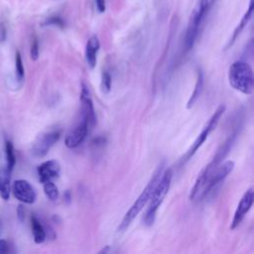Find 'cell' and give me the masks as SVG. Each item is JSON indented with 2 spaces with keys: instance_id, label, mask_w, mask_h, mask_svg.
<instances>
[{
  "instance_id": "obj_8",
  "label": "cell",
  "mask_w": 254,
  "mask_h": 254,
  "mask_svg": "<svg viewBox=\"0 0 254 254\" xmlns=\"http://www.w3.org/2000/svg\"><path fill=\"white\" fill-rule=\"evenodd\" d=\"M234 162L231 160H227L220 163L209 175L208 180L206 182L204 190H203V197H205L218 184H220L234 169Z\"/></svg>"
},
{
  "instance_id": "obj_12",
  "label": "cell",
  "mask_w": 254,
  "mask_h": 254,
  "mask_svg": "<svg viewBox=\"0 0 254 254\" xmlns=\"http://www.w3.org/2000/svg\"><path fill=\"white\" fill-rule=\"evenodd\" d=\"M80 101H81V112L82 117L85 118L90 126H93L96 123L95 110L92 103V99L90 96V92L87 86L82 82L81 83V91H80Z\"/></svg>"
},
{
  "instance_id": "obj_2",
  "label": "cell",
  "mask_w": 254,
  "mask_h": 254,
  "mask_svg": "<svg viewBox=\"0 0 254 254\" xmlns=\"http://www.w3.org/2000/svg\"><path fill=\"white\" fill-rule=\"evenodd\" d=\"M228 81L235 90L250 95L254 88V76L250 64L244 61L234 62L228 69Z\"/></svg>"
},
{
  "instance_id": "obj_15",
  "label": "cell",
  "mask_w": 254,
  "mask_h": 254,
  "mask_svg": "<svg viewBox=\"0 0 254 254\" xmlns=\"http://www.w3.org/2000/svg\"><path fill=\"white\" fill-rule=\"evenodd\" d=\"M253 8H254L253 0H250L249 7H248L247 11L245 12V14L243 15L242 19L240 20V22H239V24L237 25V27L234 29V32H233V34H232V36H231V38H230V40H229V42H228V44H227V46H226V49L230 48V47L234 44V42L236 41V39L239 37V35H240V34L242 33V31L244 30V28L247 26L248 22L250 21V19H251V17H252Z\"/></svg>"
},
{
  "instance_id": "obj_14",
  "label": "cell",
  "mask_w": 254,
  "mask_h": 254,
  "mask_svg": "<svg viewBox=\"0 0 254 254\" xmlns=\"http://www.w3.org/2000/svg\"><path fill=\"white\" fill-rule=\"evenodd\" d=\"M100 48L99 40L96 36H91L85 46V61L90 68L95 67L97 62V53Z\"/></svg>"
},
{
  "instance_id": "obj_28",
  "label": "cell",
  "mask_w": 254,
  "mask_h": 254,
  "mask_svg": "<svg viewBox=\"0 0 254 254\" xmlns=\"http://www.w3.org/2000/svg\"><path fill=\"white\" fill-rule=\"evenodd\" d=\"M9 251L8 242L4 239L0 240V253H7Z\"/></svg>"
},
{
  "instance_id": "obj_22",
  "label": "cell",
  "mask_w": 254,
  "mask_h": 254,
  "mask_svg": "<svg viewBox=\"0 0 254 254\" xmlns=\"http://www.w3.org/2000/svg\"><path fill=\"white\" fill-rule=\"evenodd\" d=\"M111 83H112V80H111L110 74L107 71H104L102 73V77H101V88H102V91L105 92V93H108L110 91V89H111Z\"/></svg>"
},
{
  "instance_id": "obj_3",
  "label": "cell",
  "mask_w": 254,
  "mask_h": 254,
  "mask_svg": "<svg viewBox=\"0 0 254 254\" xmlns=\"http://www.w3.org/2000/svg\"><path fill=\"white\" fill-rule=\"evenodd\" d=\"M163 167L164 164H160L158 169L156 170V172L154 173L152 179L150 180V182L148 183V185L145 187V189L142 190V192L139 194V196L137 197V199L134 201V203L131 205V207L128 209V211L125 213L122 221L120 222L117 231L118 232H123L125 231L129 225L131 224V222L133 221V219L139 214V212L143 209V207L148 203L151 194L162 175L163 172Z\"/></svg>"
},
{
  "instance_id": "obj_24",
  "label": "cell",
  "mask_w": 254,
  "mask_h": 254,
  "mask_svg": "<svg viewBox=\"0 0 254 254\" xmlns=\"http://www.w3.org/2000/svg\"><path fill=\"white\" fill-rule=\"evenodd\" d=\"M30 55H31V59L33 61H36L39 58V42L36 37L33 39V42L31 45V50H30Z\"/></svg>"
},
{
  "instance_id": "obj_4",
  "label": "cell",
  "mask_w": 254,
  "mask_h": 254,
  "mask_svg": "<svg viewBox=\"0 0 254 254\" xmlns=\"http://www.w3.org/2000/svg\"><path fill=\"white\" fill-rule=\"evenodd\" d=\"M172 179H173V172L171 169H168L164 173L162 172V175L148 201V208L144 216V222L146 225L150 226L154 223L157 211L170 190Z\"/></svg>"
},
{
  "instance_id": "obj_11",
  "label": "cell",
  "mask_w": 254,
  "mask_h": 254,
  "mask_svg": "<svg viewBox=\"0 0 254 254\" xmlns=\"http://www.w3.org/2000/svg\"><path fill=\"white\" fill-rule=\"evenodd\" d=\"M253 198H254L253 189L250 188L244 192L243 196L241 197V199L235 209V212H234L231 224H230V229H235L240 224V222L243 220L244 216L246 215V213L249 211V209L251 208V206L253 204Z\"/></svg>"
},
{
  "instance_id": "obj_1",
  "label": "cell",
  "mask_w": 254,
  "mask_h": 254,
  "mask_svg": "<svg viewBox=\"0 0 254 254\" xmlns=\"http://www.w3.org/2000/svg\"><path fill=\"white\" fill-rule=\"evenodd\" d=\"M237 135H238L237 130H235L233 133H231V135L218 148V150L216 151V153H215L214 157L211 159V161L199 172V174L194 182V185L191 188L190 192V200H200L203 198V190H204V188H205V185H206L209 175L229 153L232 146L234 145Z\"/></svg>"
},
{
  "instance_id": "obj_16",
  "label": "cell",
  "mask_w": 254,
  "mask_h": 254,
  "mask_svg": "<svg viewBox=\"0 0 254 254\" xmlns=\"http://www.w3.org/2000/svg\"><path fill=\"white\" fill-rule=\"evenodd\" d=\"M11 172L7 166L0 167V196L4 200H7L10 196Z\"/></svg>"
},
{
  "instance_id": "obj_23",
  "label": "cell",
  "mask_w": 254,
  "mask_h": 254,
  "mask_svg": "<svg viewBox=\"0 0 254 254\" xmlns=\"http://www.w3.org/2000/svg\"><path fill=\"white\" fill-rule=\"evenodd\" d=\"M43 26H58L60 28H63L64 26V20L58 16H53V17H50V18H47L43 23H42Z\"/></svg>"
},
{
  "instance_id": "obj_6",
  "label": "cell",
  "mask_w": 254,
  "mask_h": 254,
  "mask_svg": "<svg viewBox=\"0 0 254 254\" xmlns=\"http://www.w3.org/2000/svg\"><path fill=\"white\" fill-rule=\"evenodd\" d=\"M225 111V105H219L217 107V109L214 111V113L211 115V117L209 118V120L207 121V123L204 125L203 129L201 130V132L199 133V135L196 137V139L194 140V142L192 143L191 147L189 149V151L186 153V155L184 156V158L182 159V163L185 164L186 162H188L195 153L196 151L201 147V145L205 142V140L207 139L208 135L215 129V127L217 126L221 116L223 115Z\"/></svg>"
},
{
  "instance_id": "obj_9",
  "label": "cell",
  "mask_w": 254,
  "mask_h": 254,
  "mask_svg": "<svg viewBox=\"0 0 254 254\" xmlns=\"http://www.w3.org/2000/svg\"><path fill=\"white\" fill-rule=\"evenodd\" d=\"M13 195L24 203H34L37 197L36 191L33 186L25 180H16L12 186Z\"/></svg>"
},
{
  "instance_id": "obj_7",
  "label": "cell",
  "mask_w": 254,
  "mask_h": 254,
  "mask_svg": "<svg viewBox=\"0 0 254 254\" xmlns=\"http://www.w3.org/2000/svg\"><path fill=\"white\" fill-rule=\"evenodd\" d=\"M61 132L58 130L50 131L40 135L34 142L32 147V154L37 158H42L48 154L50 149L59 141Z\"/></svg>"
},
{
  "instance_id": "obj_29",
  "label": "cell",
  "mask_w": 254,
  "mask_h": 254,
  "mask_svg": "<svg viewBox=\"0 0 254 254\" xmlns=\"http://www.w3.org/2000/svg\"><path fill=\"white\" fill-rule=\"evenodd\" d=\"M213 1H214V0H211V1H210V3L212 4V3H213Z\"/></svg>"
},
{
  "instance_id": "obj_10",
  "label": "cell",
  "mask_w": 254,
  "mask_h": 254,
  "mask_svg": "<svg viewBox=\"0 0 254 254\" xmlns=\"http://www.w3.org/2000/svg\"><path fill=\"white\" fill-rule=\"evenodd\" d=\"M91 128L89 122L82 117L80 123L71 131L69 132L65 139L64 144L68 149H74L78 147L86 138L89 129Z\"/></svg>"
},
{
  "instance_id": "obj_27",
  "label": "cell",
  "mask_w": 254,
  "mask_h": 254,
  "mask_svg": "<svg viewBox=\"0 0 254 254\" xmlns=\"http://www.w3.org/2000/svg\"><path fill=\"white\" fill-rule=\"evenodd\" d=\"M95 6L99 13H103L105 11V0H95Z\"/></svg>"
},
{
  "instance_id": "obj_26",
  "label": "cell",
  "mask_w": 254,
  "mask_h": 254,
  "mask_svg": "<svg viewBox=\"0 0 254 254\" xmlns=\"http://www.w3.org/2000/svg\"><path fill=\"white\" fill-rule=\"evenodd\" d=\"M17 214H18V218L21 222L24 221L25 219V208L22 204H19L17 207Z\"/></svg>"
},
{
  "instance_id": "obj_21",
  "label": "cell",
  "mask_w": 254,
  "mask_h": 254,
  "mask_svg": "<svg viewBox=\"0 0 254 254\" xmlns=\"http://www.w3.org/2000/svg\"><path fill=\"white\" fill-rule=\"evenodd\" d=\"M15 67H16V77L18 81H22L25 76V69L23 65V61L21 54L17 51L15 55Z\"/></svg>"
},
{
  "instance_id": "obj_25",
  "label": "cell",
  "mask_w": 254,
  "mask_h": 254,
  "mask_svg": "<svg viewBox=\"0 0 254 254\" xmlns=\"http://www.w3.org/2000/svg\"><path fill=\"white\" fill-rule=\"evenodd\" d=\"M7 37V30L3 23H0V43L5 42Z\"/></svg>"
},
{
  "instance_id": "obj_20",
  "label": "cell",
  "mask_w": 254,
  "mask_h": 254,
  "mask_svg": "<svg viewBox=\"0 0 254 254\" xmlns=\"http://www.w3.org/2000/svg\"><path fill=\"white\" fill-rule=\"evenodd\" d=\"M5 153H6V159H7V167L12 171L15 164H16V156L14 152V147L11 141L5 142Z\"/></svg>"
},
{
  "instance_id": "obj_5",
  "label": "cell",
  "mask_w": 254,
  "mask_h": 254,
  "mask_svg": "<svg viewBox=\"0 0 254 254\" xmlns=\"http://www.w3.org/2000/svg\"><path fill=\"white\" fill-rule=\"evenodd\" d=\"M209 0H197L191 14L189 19L186 38H185V47L186 51H190L196 40L197 33L199 30V27L203 21V19L206 16V13L209 8Z\"/></svg>"
},
{
  "instance_id": "obj_19",
  "label": "cell",
  "mask_w": 254,
  "mask_h": 254,
  "mask_svg": "<svg viewBox=\"0 0 254 254\" xmlns=\"http://www.w3.org/2000/svg\"><path fill=\"white\" fill-rule=\"evenodd\" d=\"M44 186V191L46 196L52 200V201H56L59 198V190L58 187L53 183V181H48L43 183Z\"/></svg>"
},
{
  "instance_id": "obj_13",
  "label": "cell",
  "mask_w": 254,
  "mask_h": 254,
  "mask_svg": "<svg viewBox=\"0 0 254 254\" xmlns=\"http://www.w3.org/2000/svg\"><path fill=\"white\" fill-rule=\"evenodd\" d=\"M38 175L41 183L53 181L60 176L61 166L56 160H49L38 167Z\"/></svg>"
},
{
  "instance_id": "obj_18",
  "label": "cell",
  "mask_w": 254,
  "mask_h": 254,
  "mask_svg": "<svg viewBox=\"0 0 254 254\" xmlns=\"http://www.w3.org/2000/svg\"><path fill=\"white\" fill-rule=\"evenodd\" d=\"M31 227H32V233H33L35 243L37 244L43 243L46 240L47 232L43 224L35 215L31 216Z\"/></svg>"
},
{
  "instance_id": "obj_17",
  "label": "cell",
  "mask_w": 254,
  "mask_h": 254,
  "mask_svg": "<svg viewBox=\"0 0 254 254\" xmlns=\"http://www.w3.org/2000/svg\"><path fill=\"white\" fill-rule=\"evenodd\" d=\"M202 89H203V73H202V70L200 68L197 69V72H196V80H195V84H194V88H193V91L187 103V108L190 109L191 108L194 103L196 102V100L198 99V97L200 96L201 92H202Z\"/></svg>"
}]
</instances>
